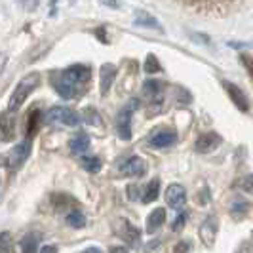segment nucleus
I'll return each instance as SVG.
<instances>
[{"label": "nucleus", "mask_w": 253, "mask_h": 253, "mask_svg": "<svg viewBox=\"0 0 253 253\" xmlns=\"http://www.w3.org/2000/svg\"><path fill=\"white\" fill-rule=\"evenodd\" d=\"M89 78H91V69L89 67L73 65L65 71L51 75V86L55 88L57 95H61L63 99H73L88 84Z\"/></svg>", "instance_id": "nucleus-1"}, {"label": "nucleus", "mask_w": 253, "mask_h": 253, "mask_svg": "<svg viewBox=\"0 0 253 253\" xmlns=\"http://www.w3.org/2000/svg\"><path fill=\"white\" fill-rule=\"evenodd\" d=\"M38 84H40V75H38V73H31V75H27L25 78H21L19 84L13 89L12 97H10L8 111H12V113L17 111V109L27 101V97L38 88Z\"/></svg>", "instance_id": "nucleus-2"}, {"label": "nucleus", "mask_w": 253, "mask_h": 253, "mask_svg": "<svg viewBox=\"0 0 253 253\" xmlns=\"http://www.w3.org/2000/svg\"><path fill=\"white\" fill-rule=\"evenodd\" d=\"M139 109V99H129L124 105V109L118 114V120H116V131H118V137L124 141L131 139V114Z\"/></svg>", "instance_id": "nucleus-3"}, {"label": "nucleus", "mask_w": 253, "mask_h": 253, "mask_svg": "<svg viewBox=\"0 0 253 253\" xmlns=\"http://www.w3.org/2000/svg\"><path fill=\"white\" fill-rule=\"evenodd\" d=\"M44 120L48 124H63V126H78L80 124V114L75 113L69 107H51L44 114Z\"/></svg>", "instance_id": "nucleus-4"}, {"label": "nucleus", "mask_w": 253, "mask_h": 253, "mask_svg": "<svg viewBox=\"0 0 253 253\" xmlns=\"http://www.w3.org/2000/svg\"><path fill=\"white\" fill-rule=\"evenodd\" d=\"M31 137H27L25 141H21L19 145H15L12 151L4 156V164L8 169H17L27 162L29 154H31Z\"/></svg>", "instance_id": "nucleus-5"}, {"label": "nucleus", "mask_w": 253, "mask_h": 253, "mask_svg": "<svg viewBox=\"0 0 253 253\" xmlns=\"http://www.w3.org/2000/svg\"><path fill=\"white\" fill-rule=\"evenodd\" d=\"M223 88L225 91L228 93V97H230V101L234 103V107L242 111V113H248L250 111V101H248V97H246V93L242 91L236 84H232V82H223Z\"/></svg>", "instance_id": "nucleus-6"}, {"label": "nucleus", "mask_w": 253, "mask_h": 253, "mask_svg": "<svg viewBox=\"0 0 253 253\" xmlns=\"http://www.w3.org/2000/svg\"><path fill=\"white\" fill-rule=\"evenodd\" d=\"M120 171H122V175H126V177L139 179L147 173V164H145V160L139 158V156H131V158H127L126 162L120 166Z\"/></svg>", "instance_id": "nucleus-7"}, {"label": "nucleus", "mask_w": 253, "mask_h": 253, "mask_svg": "<svg viewBox=\"0 0 253 253\" xmlns=\"http://www.w3.org/2000/svg\"><path fill=\"white\" fill-rule=\"evenodd\" d=\"M187 202V190L183 189L179 183L169 185L166 190V204L171 208V210H181Z\"/></svg>", "instance_id": "nucleus-8"}, {"label": "nucleus", "mask_w": 253, "mask_h": 253, "mask_svg": "<svg viewBox=\"0 0 253 253\" xmlns=\"http://www.w3.org/2000/svg\"><path fill=\"white\" fill-rule=\"evenodd\" d=\"M175 141H177V135H175L173 129H160L154 135H151L149 145L154 147V149H168V147L175 145Z\"/></svg>", "instance_id": "nucleus-9"}, {"label": "nucleus", "mask_w": 253, "mask_h": 253, "mask_svg": "<svg viewBox=\"0 0 253 253\" xmlns=\"http://www.w3.org/2000/svg\"><path fill=\"white\" fill-rule=\"evenodd\" d=\"M221 135L219 133H215V131H208V133H202L198 139H196V151L202 152V154H206V152H211L215 151L217 147L221 145Z\"/></svg>", "instance_id": "nucleus-10"}, {"label": "nucleus", "mask_w": 253, "mask_h": 253, "mask_svg": "<svg viewBox=\"0 0 253 253\" xmlns=\"http://www.w3.org/2000/svg\"><path fill=\"white\" fill-rule=\"evenodd\" d=\"M116 78V67L111 63H105L101 67V73H99V88H101V95H107L109 89L113 88V82Z\"/></svg>", "instance_id": "nucleus-11"}, {"label": "nucleus", "mask_w": 253, "mask_h": 253, "mask_svg": "<svg viewBox=\"0 0 253 253\" xmlns=\"http://www.w3.org/2000/svg\"><path fill=\"white\" fill-rule=\"evenodd\" d=\"M133 23H135V27H143V29H156V31L164 33V27L160 25V21H158L156 17H152L149 12H145V10H137V12H135Z\"/></svg>", "instance_id": "nucleus-12"}, {"label": "nucleus", "mask_w": 253, "mask_h": 253, "mask_svg": "<svg viewBox=\"0 0 253 253\" xmlns=\"http://www.w3.org/2000/svg\"><path fill=\"white\" fill-rule=\"evenodd\" d=\"M143 91L145 95L149 97L151 103H162V97H164V84L158 82V80H147L143 84Z\"/></svg>", "instance_id": "nucleus-13"}, {"label": "nucleus", "mask_w": 253, "mask_h": 253, "mask_svg": "<svg viewBox=\"0 0 253 253\" xmlns=\"http://www.w3.org/2000/svg\"><path fill=\"white\" fill-rule=\"evenodd\" d=\"M0 126H2V141H4V143L12 141L13 135H15V118L12 116V111L2 114Z\"/></svg>", "instance_id": "nucleus-14"}, {"label": "nucleus", "mask_w": 253, "mask_h": 253, "mask_svg": "<svg viewBox=\"0 0 253 253\" xmlns=\"http://www.w3.org/2000/svg\"><path fill=\"white\" fill-rule=\"evenodd\" d=\"M69 149H71V152L75 154V156H82L84 152L89 149V137L88 133H78V135H75L73 139H71V143H69Z\"/></svg>", "instance_id": "nucleus-15"}, {"label": "nucleus", "mask_w": 253, "mask_h": 253, "mask_svg": "<svg viewBox=\"0 0 253 253\" xmlns=\"http://www.w3.org/2000/svg\"><path fill=\"white\" fill-rule=\"evenodd\" d=\"M118 234L127 242V244H135V242L139 240L141 232L137 228L133 227V225H129L126 219H122L120 221V227H118Z\"/></svg>", "instance_id": "nucleus-16"}, {"label": "nucleus", "mask_w": 253, "mask_h": 253, "mask_svg": "<svg viewBox=\"0 0 253 253\" xmlns=\"http://www.w3.org/2000/svg\"><path fill=\"white\" fill-rule=\"evenodd\" d=\"M164 221H166V210H162V208L152 210V213L149 215V219H147V232H149V234L156 232L158 228L164 225Z\"/></svg>", "instance_id": "nucleus-17"}, {"label": "nucleus", "mask_w": 253, "mask_h": 253, "mask_svg": "<svg viewBox=\"0 0 253 253\" xmlns=\"http://www.w3.org/2000/svg\"><path fill=\"white\" fill-rule=\"evenodd\" d=\"M158 192H160V181L158 179H154L151 181L149 185H147V189L143 192V196H141V200L145 204H151L152 200H156L158 198Z\"/></svg>", "instance_id": "nucleus-18"}, {"label": "nucleus", "mask_w": 253, "mask_h": 253, "mask_svg": "<svg viewBox=\"0 0 253 253\" xmlns=\"http://www.w3.org/2000/svg\"><path fill=\"white\" fill-rule=\"evenodd\" d=\"M65 221H67V225H69V227L82 228L84 225H86V215H84L80 210H73L71 213H67Z\"/></svg>", "instance_id": "nucleus-19"}, {"label": "nucleus", "mask_w": 253, "mask_h": 253, "mask_svg": "<svg viewBox=\"0 0 253 253\" xmlns=\"http://www.w3.org/2000/svg\"><path fill=\"white\" fill-rule=\"evenodd\" d=\"M80 164H82V168H84L86 171H89V173H97L103 166L101 160H99L97 156H82V158H80Z\"/></svg>", "instance_id": "nucleus-20"}, {"label": "nucleus", "mask_w": 253, "mask_h": 253, "mask_svg": "<svg viewBox=\"0 0 253 253\" xmlns=\"http://www.w3.org/2000/svg\"><path fill=\"white\" fill-rule=\"evenodd\" d=\"M38 238H40V234H37V232L27 234L25 238L21 240V252H25V253L37 252L38 250Z\"/></svg>", "instance_id": "nucleus-21"}, {"label": "nucleus", "mask_w": 253, "mask_h": 253, "mask_svg": "<svg viewBox=\"0 0 253 253\" xmlns=\"http://www.w3.org/2000/svg\"><path fill=\"white\" fill-rule=\"evenodd\" d=\"M51 202H53V206L57 208V210H63L65 208V204H75V200L71 198V196H67V194H53L51 196Z\"/></svg>", "instance_id": "nucleus-22"}, {"label": "nucleus", "mask_w": 253, "mask_h": 253, "mask_svg": "<svg viewBox=\"0 0 253 253\" xmlns=\"http://www.w3.org/2000/svg\"><path fill=\"white\" fill-rule=\"evenodd\" d=\"M145 71H147V73H160V63H158V57H156V55H149V57H147V61H145Z\"/></svg>", "instance_id": "nucleus-23"}, {"label": "nucleus", "mask_w": 253, "mask_h": 253, "mask_svg": "<svg viewBox=\"0 0 253 253\" xmlns=\"http://www.w3.org/2000/svg\"><path fill=\"white\" fill-rule=\"evenodd\" d=\"M12 248V240H10V232H2L0 234V253H10Z\"/></svg>", "instance_id": "nucleus-24"}, {"label": "nucleus", "mask_w": 253, "mask_h": 253, "mask_svg": "<svg viewBox=\"0 0 253 253\" xmlns=\"http://www.w3.org/2000/svg\"><path fill=\"white\" fill-rule=\"evenodd\" d=\"M238 187L248 194H253V175H246L238 181Z\"/></svg>", "instance_id": "nucleus-25"}, {"label": "nucleus", "mask_w": 253, "mask_h": 253, "mask_svg": "<svg viewBox=\"0 0 253 253\" xmlns=\"http://www.w3.org/2000/svg\"><path fill=\"white\" fill-rule=\"evenodd\" d=\"M84 114H86V122H88V124H93V126H99V124H101L99 114L95 113L93 109H86V111H84Z\"/></svg>", "instance_id": "nucleus-26"}, {"label": "nucleus", "mask_w": 253, "mask_h": 253, "mask_svg": "<svg viewBox=\"0 0 253 253\" xmlns=\"http://www.w3.org/2000/svg\"><path fill=\"white\" fill-rule=\"evenodd\" d=\"M240 63L246 67V71L250 73V76L253 78V57L252 55H248V53H242L240 55Z\"/></svg>", "instance_id": "nucleus-27"}, {"label": "nucleus", "mask_w": 253, "mask_h": 253, "mask_svg": "<svg viewBox=\"0 0 253 253\" xmlns=\"http://www.w3.org/2000/svg\"><path fill=\"white\" fill-rule=\"evenodd\" d=\"M38 116H40V114H38V111H33V114H29V118H31V120H29V131H27V133H29V137H31V135L35 133V129H37Z\"/></svg>", "instance_id": "nucleus-28"}, {"label": "nucleus", "mask_w": 253, "mask_h": 253, "mask_svg": "<svg viewBox=\"0 0 253 253\" xmlns=\"http://www.w3.org/2000/svg\"><path fill=\"white\" fill-rule=\"evenodd\" d=\"M126 192H127V198H129V200H137L141 194H143V190H141L137 185H129V187L126 189Z\"/></svg>", "instance_id": "nucleus-29"}, {"label": "nucleus", "mask_w": 253, "mask_h": 253, "mask_svg": "<svg viewBox=\"0 0 253 253\" xmlns=\"http://www.w3.org/2000/svg\"><path fill=\"white\" fill-rule=\"evenodd\" d=\"M185 221H187V213L183 211V213H181V215L173 221V230H181V228H183V225H185Z\"/></svg>", "instance_id": "nucleus-30"}, {"label": "nucleus", "mask_w": 253, "mask_h": 253, "mask_svg": "<svg viewBox=\"0 0 253 253\" xmlns=\"http://www.w3.org/2000/svg\"><path fill=\"white\" fill-rule=\"evenodd\" d=\"M99 2L107 8H118V0H99Z\"/></svg>", "instance_id": "nucleus-31"}, {"label": "nucleus", "mask_w": 253, "mask_h": 253, "mask_svg": "<svg viewBox=\"0 0 253 253\" xmlns=\"http://www.w3.org/2000/svg\"><path fill=\"white\" fill-rule=\"evenodd\" d=\"M189 250H190V246L189 244H183V242L175 246V252H189Z\"/></svg>", "instance_id": "nucleus-32"}, {"label": "nucleus", "mask_w": 253, "mask_h": 253, "mask_svg": "<svg viewBox=\"0 0 253 253\" xmlns=\"http://www.w3.org/2000/svg\"><path fill=\"white\" fill-rule=\"evenodd\" d=\"M40 252H42V253H46V252L55 253V252H57V248H55V246H42V248H40Z\"/></svg>", "instance_id": "nucleus-33"}, {"label": "nucleus", "mask_w": 253, "mask_h": 253, "mask_svg": "<svg viewBox=\"0 0 253 253\" xmlns=\"http://www.w3.org/2000/svg\"><path fill=\"white\" fill-rule=\"evenodd\" d=\"M86 252H89V253H91V252H93V253H99V252H101V250H99V248H88Z\"/></svg>", "instance_id": "nucleus-34"}]
</instances>
